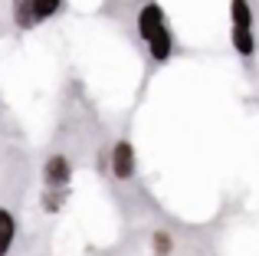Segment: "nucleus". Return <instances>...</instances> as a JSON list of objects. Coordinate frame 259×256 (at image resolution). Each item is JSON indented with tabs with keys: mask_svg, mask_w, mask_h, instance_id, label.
Instances as JSON below:
<instances>
[{
	"mask_svg": "<svg viewBox=\"0 0 259 256\" xmlns=\"http://www.w3.org/2000/svg\"><path fill=\"white\" fill-rule=\"evenodd\" d=\"M112 167H115V178H132V171H135V151H132V145L128 141H118L115 145V158H112Z\"/></svg>",
	"mask_w": 259,
	"mask_h": 256,
	"instance_id": "obj_1",
	"label": "nucleus"
},
{
	"mask_svg": "<svg viewBox=\"0 0 259 256\" xmlns=\"http://www.w3.org/2000/svg\"><path fill=\"white\" fill-rule=\"evenodd\" d=\"M161 26H164V13H161V7L158 4H148L145 10L138 13V33L148 39L154 30H161Z\"/></svg>",
	"mask_w": 259,
	"mask_h": 256,
	"instance_id": "obj_2",
	"label": "nucleus"
},
{
	"mask_svg": "<svg viewBox=\"0 0 259 256\" xmlns=\"http://www.w3.org/2000/svg\"><path fill=\"white\" fill-rule=\"evenodd\" d=\"M43 171H46V184H53V187H56V184H66V181H69V161L56 154V158L46 161Z\"/></svg>",
	"mask_w": 259,
	"mask_h": 256,
	"instance_id": "obj_3",
	"label": "nucleus"
},
{
	"mask_svg": "<svg viewBox=\"0 0 259 256\" xmlns=\"http://www.w3.org/2000/svg\"><path fill=\"white\" fill-rule=\"evenodd\" d=\"M148 50H151L154 59H167L171 56V33L161 26V30H154L151 36H148Z\"/></svg>",
	"mask_w": 259,
	"mask_h": 256,
	"instance_id": "obj_4",
	"label": "nucleus"
},
{
	"mask_svg": "<svg viewBox=\"0 0 259 256\" xmlns=\"http://www.w3.org/2000/svg\"><path fill=\"white\" fill-rule=\"evenodd\" d=\"M13 20L17 26H33L36 23V13H33V0H13Z\"/></svg>",
	"mask_w": 259,
	"mask_h": 256,
	"instance_id": "obj_5",
	"label": "nucleus"
},
{
	"mask_svg": "<svg viewBox=\"0 0 259 256\" xmlns=\"http://www.w3.org/2000/svg\"><path fill=\"white\" fill-rule=\"evenodd\" d=\"M10 243H13V217L0 207V256H7Z\"/></svg>",
	"mask_w": 259,
	"mask_h": 256,
	"instance_id": "obj_6",
	"label": "nucleus"
},
{
	"mask_svg": "<svg viewBox=\"0 0 259 256\" xmlns=\"http://www.w3.org/2000/svg\"><path fill=\"white\" fill-rule=\"evenodd\" d=\"M233 43H236V50H240L243 56L253 53V33H249V26H233Z\"/></svg>",
	"mask_w": 259,
	"mask_h": 256,
	"instance_id": "obj_7",
	"label": "nucleus"
},
{
	"mask_svg": "<svg viewBox=\"0 0 259 256\" xmlns=\"http://www.w3.org/2000/svg\"><path fill=\"white\" fill-rule=\"evenodd\" d=\"M230 13H233V26H249V4L246 0H233L230 4Z\"/></svg>",
	"mask_w": 259,
	"mask_h": 256,
	"instance_id": "obj_8",
	"label": "nucleus"
},
{
	"mask_svg": "<svg viewBox=\"0 0 259 256\" xmlns=\"http://www.w3.org/2000/svg\"><path fill=\"white\" fill-rule=\"evenodd\" d=\"M56 10H59V0H33V13H36V20L53 17Z\"/></svg>",
	"mask_w": 259,
	"mask_h": 256,
	"instance_id": "obj_9",
	"label": "nucleus"
},
{
	"mask_svg": "<svg viewBox=\"0 0 259 256\" xmlns=\"http://www.w3.org/2000/svg\"><path fill=\"white\" fill-rule=\"evenodd\" d=\"M154 243H158V250H161V256L167 253V237H158V240H154Z\"/></svg>",
	"mask_w": 259,
	"mask_h": 256,
	"instance_id": "obj_10",
	"label": "nucleus"
}]
</instances>
